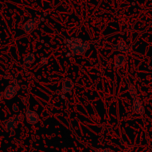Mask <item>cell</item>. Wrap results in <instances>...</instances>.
<instances>
[{
	"label": "cell",
	"instance_id": "cell-1",
	"mask_svg": "<svg viewBox=\"0 0 152 152\" xmlns=\"http://www.w3.org/2000/svg\"><path fill=\"white\" fill-rule=\"evenodd\" d=\"M65 42L74 55H83L90 48L88 42L79 38L67 39Z\"/></svg>",
	"mask_w": 152,
	"mask_h": 152
},
{
	"label": "cell",
	"instance_id": "cell-2",
	"mask_svg": "<svg viewBox=\"0 0 152 152\" xmlns=\"http://www.w3.org/2000/svg\"><path fill=\"white\" fill-rule=\"evenodd\" d=\"M38 23L39 22H37V19H30L28 21H26V22L24 24L23 26H22V29L25 31V33L29 34V33H31L37 28Z\"/></svg>",
	"mask_w": 152,
	"mask_h": 152
},
{
	"label": "cell",
	"instance_id": "cell-3",
	"mask_svg": "<svg viewBox=\"0 0 152 152\" xmlns=\"http://www.w3.org/2000/svg\"><path fill=\"white\" fill-rule=\"evenodd\" d=\"M25 117H26L27 122L31 125H34L38 123L39 121V115L37 112L28 109L25 113Z\"/></svg>",
	"mask_w": 152,
	"mask_h": 152
},
{
	"label": "cell",
	"instance_id": "cell-4",
	"mask_svg": "<svg viewBox=\"0 0 152 152\" xmlns=\"http://www.w3.org/2000/svg\"><path fill=\"white\" fill-rule=\"evenodd\" d=\"M113 48L115 50H118V51L122 52L123 53H130L131 48L126 42H125L124 40L120 39V42L117 43V45H114L113 46Z\"/></svg>",
	"mask_w": 152,
	"mask_h": 152
},
{
	"label": "cell",
	"instance_id": "cell-5",
	"mask_svg": "<svg viewBox=\"0 0 152 152\" xmlns=\"http://www.w3.org/2000/svg\"><path fill=\"white\" fill-rule=\"evenodd\" d=\"M16 91H17V87L16 85H9L4 91V97L7 99H11L16 95Z\"/></svg>",
	"mask_w": 152,
	"mask_h": 152
},
{
	"label": "cell",
	"instance_id": "cell-6",
	"mask_svg": "<svg viewBox=\"0 0 152 152\" xmlns=\"http://www.w3.org/2000/svg\"><path fill=\"white\" fill-rule=\"evenodd\" d=\"M74 87V82L72 80L69 78L64 79L62 81V92L63 94L70 93Z\"/></svg>",
	"mask_w": 152,
	"mask_h": 152
},
{
	"label": "cell",
	"instance_id": "cell-7",
	"mask_svg": "<svg viewBox=\"0 0 152 152\" xmlns=\"http://www.w3.org/2000/svg\"><path fill=\"white\" fill-rule=\"evenodd\" d=\"M133 111L134 112L136 113L137 114H139V115H143L144 113H145L144 106L141 103L140 101L138 99H137V98H135L134 100Z\"/></svg>",
	"mask_w": 152,
	"mask_h": 152
},
{
	"label": "cell",
	"instance_id": "cell-8",
	"mask_svg": "<svg viewBox=\"0 0 152 152\" xmlns=\"http://www.w3.org/2000/svg\"><path fill=\"white\" fill-rule=\"evenodd\" d=\"M126 63V56L124 54H117L116 55L115 59H114V65L116 68H121L124 67Z\"/></svg>",
	"mask_w": 152,
	"mask_h": 152
},
{
	"label": "cell",
	"instance_id": "cell-9",
	"mask_svg": "<svg viewBox=\"0 0 152 152\" xmlns=\"http://www.w3.org/2000/svg\"><path fill=\"white\" fill-rule=\"evenodd\" d=\"M18 121L16 120V118L14 119H9V120H6L4 122V126H5V128L9 131H13L15 130V129L16 128V126H17Z\"/></svg>",
	"mask_w": 152,
	"mask_h": 152
},
{
	"label": "cell",
	"instance_id": "cell-10",
	"mask_svg": "<svg viewBox=\"0 0 152 152\" xmlns=\"http://www.w3.org/2000/svg\"><path fill=\"white\" fill-rule=\"evenodd\" d=\"M35 61V56L33 53H29V54H27L25 57L23 58V62L26 65L29 66L31 65L33 62Z\"/></svg>",
	"mask_w": 152,
	"mask_h": 152
},
{
	"label": "cell",
	"instance_id": "cell-11",
	"mask_svg": "<svg viewBox=\"0 0 152 152\" xmlns=\"http://www.w3.org/2000/svg\"><path fill=\"white\" fill-rule=\"evenodd\" d=\"M129 92H130L131 95H132V96L135 99V96H137L136 89H135L133 86H131V88H129Z\"/></svg>",
	"mask_w": 152,
	"mask_h": 152
},
{
	"label": "cell",
	"instance_id": "cell-12",
	"mask_svg": "<svg viewBox=\"0 0 152 152\" xmlns=\"http://www.w3.org/2000/svg\"><path fill=\"white\" fill-rule=\"evenodd\" d=\"M96 152H114L111 148H98L96 150Z\"/></svg>",
	"mask_w": 152,
	"mask_h": 152
},
{
	"label": "cell",
	"instance_id": "cell-13",
	"mask_svg": "<svg viewBox=\"0 0 152 152\" xmlns=\"http://www.w3.org/2000/svg\"><path fill=\"white\" fill-rule=\"evenodd\" d=\"M48 59L47 57H42L41 59V63L42 65H46L48 63Z\"/></svg>",
	"mask_w": 152,
	"mask_h": 152
},
{
	"label": "cell",
	"instance_id": "cell-14",
	"mask_svg": "<svg viewBox=\"0 0 152 152\" xmlns=\"http://www.w3.org/2000/svg\"><path fill=\"white\" fill-rule=\"evenodd\" d=\"M13 110H14L15 111H17V109H18V108H16V105H13Z\"/></svg>",
	"mask_w": 152,
	"mask_h": 152
},
{
	"label": "cell",
	"instance_id": "cell-15",
	"mask_svg": "<svg viewBox=\"0 0 152 152\" xmlns=\"http://www.w3.org/2000/svg\"><path fill=\"white\" fill-rule=\"evenodd\" d=\"M2 95H4V94H2V93H0V102H1V98H2Z\"/></svg>",
	"mask_w": 152,
	"mask_h": 152
}]
</instances>
